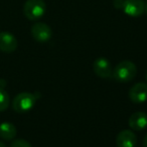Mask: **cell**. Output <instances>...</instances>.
I'll use <instances>...</instances> for the list:
<instances>
[{
	"instance_id": "13",
	"label": "cell",
	"mask_w": 147,
	"mask_h": 147,
	"mask_svg": "<svg viewBox=\"0 0 147 147\" xmlns=\"http://www.w3.org/2000/svg\"><path fill=\"white\" fill-rule=\"evenodd\" d=\"M10 147H32L31 144L24 139H16L11 142Z\"/></svg>"
},
{
	"instance_id": "8",
	"label": "cell",
	"mask_w": 147,
	"mask_h": 147,
	"mask_svg": "<svg viewBox=\"0 0 147 147\" xmlns=\"http://www.w3.org/2000/svg\"><path fill=\"white\" fill-rule=\"evenodd\" d=\"M129 98L134 103H143L147 100V84L139 82L133 85L129 90Z\"/></svg>"
},
{
	"instance_id": "4",
	"label": "cell",
	"mask_w": 147,
	"mask_h": 147,
	"mask_svg": "<svg viewBox=\"0 0 147 147\" xmlns=\"http://www.w3.org/2000/svg\"><path fill=\"white\" fill-rule=\"evenodd\" d=\"M31 36L34 39L39 43L47 42L53 36V31L51 28L47 24L42 23V22H37L31 26Z\"/></svg>"
},
{
	"instance_id": "17",
	"label": "cell",
	"mask_w": 147,
	"mask_h": 147,
	"mask_svg": "<svg viewBox=\"0 0 147 147\" xmlns=\"http://www.w3.org/2000/svg\"><path fill=\"white\" fill-rule=\"evenodd\" d=\"M145 12H146V14H147V4H146V6H145Z\"/></svg>"
},
{
	"instance_id": "16",
	"label": "cell",
	"mask_w": 147,
	"mask_h": 147,
	"mask_svg": "<svg viewBox=\"0 0 147 147\" xmlns=\"http://www.w3.org/2000/svg\"><path fill=\"white\" fill-rule=\"evenodd\" d=\"M0 147H6V145L2 141H0Z\"/></svg>"
},
{
	"instance_id": "12",
	"label": "cell",
	"mask_w": 147,
	"mask_h": 147,
	"mask_svg": "<svg viewBox=\"0 0 147 147\" xmlns=\"http://www.w3.org/2000/svg\"><path fill=\"white\" fill-rule=\"evenodd\" d=\"M9 105V96L4 89L0 88V112L5 111Z\"/></svg>"
},
{
	"instance_id": "9",
	"label": "cell",
	"mask_w": 147,
	"mask_h": 147,
	"mask_svg": "<svg viewBox=\"0 0 147 147\" xmlns=\"http://www.w3.org/2000/svg\"><path fill=\"white\" fill-rule=\"evenodd\" d=\"M137 143V137L132 130H122L116 137L117 147H135Z\"/></svg>"
},
{
	"instance_id": "1",
	"label": "cell",
	"mask_w": 147,
	"mask_h": 147,
	"mask_svg": "<svg viewBox=\"0 0 147 147\" xmlns=\"http://www.w3.org/2000/svg\"><path fill=\"white\" fill-rule=\"evenodd\" d=\"M136 74H137V67L133 62L128 60L118 63L113 71L114 78L122 83H126L133 80Z\"/></svg>"
},
{
	"instance_id": "10",
	"label": "cell",
	"mask_w": 147,
	"mask_h": 147,
	"mask_svg": "<svg viewBox=\"0 0 147 147\" xmlns=\"http://www.w3.org/2000/svg\"><path fill=\"white\" fill-rule=\"evenodd\" d=\"M128 123H129L130 127L133 130H136V131L144 129L147 126V114L145 112H142V111L133 113L130 116Z\"/></svg>"
},
{
	"instance_id": "15",
	"label": "cell",
	"mask_w": 147,
	"mask_h": 147,
	"mask_svg": "<svg viewBox=\"0 0 147 147\" xmlns=\"http://www.w3.org/2000/svg\"><path fill=\"white\" fill-rule=\"evenodd\" d=\"M143 147H147V134L143 139Z\"/></svg>"
},
{
	"instance_id": "6",
	"label": "cell",
	"mask_w": 147,
	"mask_h": 147,
	"mask_svg": "<svg viewBox=\"0 0 147 147\" xmlns=\"http://www.w3.org/2000/svg\"><path fill=\"white\" fill-rule=\"evenodd\" d=\"M93 69H94V72L97 76L104 78V79L110 78L113 75L110 61L104 57H99L95 60L94 64H93Z\"/></svg>"
},
{
	"instance_id": "11",
	"label": "cell",
	"mask_w": 147,
	"mask_h": 147,
	"mask_svg": "<svg viewBox=\"0 0 147 147\" xmlns=\"http://www.w3.org/2000/svg\"><path fill=\"white\" fill-rule=\"evenodd\" d=\"M16 127L10 122L0 124V137L4 140H12L16 136Z\"/></svg>"
},
{
	"instance_id": "14",
	"label": "cell",
	"mask_w": 147,
	"mask_h": 147,
	"mask_svg": "<svg viewBox=\"0 0 147 147\" xmlns=\"http://www.w3.org/2000/svg\"><path fill=\"white\" fill-rule=\"evenodd\" d=\"M123 3H124V0H114V6L116 8H118V9H122Z\"/></svg>"
},
{
	"instance_id": "7",
	"label": "cell",
	"mask_w": 147,
	"mask_h": 147,
	"mask_svg": "<svg viewBox=\"0 0 147 147\" xmlns=\"http://www.w3.org/2000/svg\"><path fill=\"white\" fill-rule=\"evenodd\" d=\"M17 39L12 33L7 31L0 32V51L4 53L14 52L17 48Z\"/></svg>"
},
{
	"instance_id": "2",
	"label": "cell",
	"mask_w": 147,
	"mask_h": 147,
	"mask_svg": "<svg viewBox=\"0 0 147 147\" xmlns=\"http://www.w3.org/2000/svg\"><path fill=\"white\" fill-rule=\"evenodd\" d=\"M46 5L42 0H27L23 5V14L28 20L36 21L45 13Z\"/></svg>"
},
{
	"instance_id": "3",
	"label": "cell",
	"mask_w": 147,
	"mask_h": 147,
	"mask_svg": "<svg viewBox=\"0 0 147 147\" xmlns=\"http://www.w3.org/2000/svg\"><path fill=\"white\" fill-rule=\"evenodd\" d=\"M36 102V97L29 92H21L13 99L12 107L18 113H24L29 111Z\"/></svg>"
},
{
	"instance_id": "5",
	"label": "cell",
	"mask_w": 147,
	"mask_h": 147,
	"mask_svg": "<svg viewBox=\"0 0 147 147\" xmlns=\"http://www.w3.org/2000/svg\"><path fill=\"white\" fill-rule=\"evenodd\" d=\"M122 9L130 17H139L145 11V4L143 0H124Z\"/></svg>"
},
{
	"instance_id": "18",
	"label": "cell",
	"mask_w": 147,
	"mask_h": 147,
	"mask_svg": "<svg viewBox=\"0 0 147 147\" xmlns=\"http://www.w3.org/2000/svg\"><path fill=\"white\" fill-rule=\"evenodd\" d=\"M146 80H147V72H146Z\"/></svg>"
}]
</instances>
